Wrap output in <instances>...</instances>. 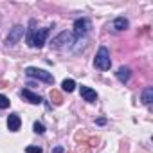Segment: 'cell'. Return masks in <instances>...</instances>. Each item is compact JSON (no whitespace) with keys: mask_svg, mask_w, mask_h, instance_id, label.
<instances>
[{"mask_svg":"<svg viewBox=\"0 0 153 153\" xmlns=\"http://www.w3.org/2000/svg\"><path fill=\"white\" fill-rule=\"evenodd\" d=\"M34 27H36V20H31L29 22V31H27V43L31 45V47H43V43H45V38H47V34H49V29L45 27V29H38V31H34Z\"/></svg>","mask_w":153,"mask_h":153,"instance_id":"cell-1","label":"cell"},{"mask_svg":"<svg viewBox=\"0 0 153 153\" xmlns=\"http://www.w3.org/2000/svg\"><path fill=\"white\" fill-rule=\"evenodd\" d=\"M94 65L99 68V70H108L110 65H112V59H110V51L106 47H99L97 54H96V59H94Z\"/></svg>","mask_w":153,"mask_h":153,"instance_id":"cell-2","label":"cell"},{"mask_svg":"<svg viewBox=\"0 0 153 153\" xmlns=\"http://www.w3.org/2000/svg\"><path fill=\"white\" fill-rule=\"evenodd\" d=\"M25 74L29 76V78H36V79H40V81H45V83H49V85H52V83H54L52 74H51V72H47V70H43V68L29 67V68H25Z\"/></svg>","mask_w":153,"mask_h":153,"instance_id":"cell-3","label":"cell"},{"mask_svg":"<svg viewBox=\"0 0 153 153\" xmlns=\"http://www.w3.org/2000/svg\"><path fill=\"white\" fill-rule=\"evenodd\" d=\"M70 43H74V38H72V34L70 33H67V31H63V33H59L54 40H52V47L54 49H61V47H68Z\"/></svg>","mask_w":153,"mask_h":153,"instance_id":"cell-4","label":"cell"},{"mask_svg":"<svg viewBox=\"0 0 153 153\" xmlns=\"http://www.w3.org/2000/svg\"><path fill=\"white\" fill-rule=\"evenodd\" d=\"M88 27H90V24H88L87 18H78V20L74 22V33H76V36H83V34H87Z\"/></svg>","mask_w":153,"mask_h":153,"instance_id":"cell-5","label":"cell"},{"mask_svg":"<svg viewBox=\"0 0 153 153\" xmlns=\"http://www.w3.org/2000/svg\"><path fill=\"white\" fill-rule=\"evenodd\" d=\"M22 36H24V27H22V25H15V27L11 29L9 36H7V45H15Z\"/></svg>","mask_w":153,"mask_h":153,"instance_id":"cell-6","label":"cell"},{"mask_svg":"<svg viewBox=\"0 0 153 153\" xmlns=\"http://www.w3.org/2000/svg\"><path fill=\"white\" fill-rule=\"evenodd\" d=\"M20 96H22V99H25V101H29L31 105H40V103H42V97H40L38 94H34V92H31L29 88H25V90H22V92H20Z\"/></svg>","mask_w":153,"mask_h":153,"instance_id":"cell-7","label":"cell"},{"mask_svg":"<svg viewBox=\"0 0 153 153\" xmlns=\"http://www.w3.org/2000/svg\"><path fill=\"white\" fill-rule=\"evenodd\" d=\"M79 94H81V97H83L85 101H88V103H96V99H97L96 90H92L90 87H81V88H79Z\"/></svg>","mask_w":153,"mask_h":153,"instance_id":"cell-8","label":"cell"},{"mask_svg":"<svg viewBox=\"0 0 153 153\" xmlns=\"http://www.w3.org/2000/svg\"><path fill=\"white\" fill-rule=\"evenodd\" d=\"M20 124H22V119L18 117V114H11L9 119H7V128L11 131H18L20 130Z\"/></svg>","mask_w":153,"mask_h":153,"instance_id":"cell-9","label":"cell"},{"mask_svg":"<svg viewBox=\"0 0 153 153\" xmlns=\"http://www.w3.org/2000/svg\"><path fill=\"white\" fill-rule=\"evenodd\" d=\"M128 20L124 18V16H119V18H115L114 20V24H112V27L115 29V31H124V29H128Z\"/></svg>","mask_w":153,"mask_h":153,"instance_id":"cell-10","label":"cell"},{"mask_svg":"<svg viewBox=\"0 0 153 153\" xmlns=\"http://www.w3.org/2000/svg\"><path fill=\"white\" fill-rule=\"evenodd\" d=\"M117 79H119L121 83H126V81L130 79V68H128V67H121V68L117 70Z\"/></svg>","mask_w":153,"mask_h":153,"instance_id":"cell-11","label":"cell"},{"mask_svg":"<svg viewBox=\"0 0 153 153\" xmlns=\"http://www.w3.org/2000/svg\"><path fill=\"white\" fill-rule=\"evenodd\" d=\"M151 99H153V88L148 87V88H144V92H142V103H144V105H149Z\"/></svg>","mask_w":153,"mask_h":153,"instance_id":"cell-12","label":"cell"},{"mask_svg":"<svg viewBox=\"0 0 153 153\" xmlns=\"http://www.w3.org/2000/svg\"><path fill=\"white\" fill-rule=\"evenodd\" d=\"M61 87H63L65 92H72V90L76 88V83H74V79H65V81L61 83Z\"/></svg>","mask_w":153,"mask_h":153,"instance_id":"cell-13","label":"cell"},{"mask_svg":"<svg viewBox=\"0 0 153 153\" xmlns=\"http://www.w3.org/2000/svg\"><path fill=\"white\" fill-rule=\"evenodd\" d=\"M51 99H52L56 105H61V103H63V99H61V94H59L58 90H51Z\"/></svg>","mask_w":153,"mask_h":153,"instance_id":"cell-14","label":"cell"},{"mask_svg":"<svg viewBox=\"0 0 153 153\" xmlns=\"http://www.w3.org/2000/svg\"><path fill=\"white\" fill-rule=\"evenodd\" d=\"M9 103H11V101H9V99H7L6 96H2V94H0V110L7 108V106H9Z\"/></svg>","mask_w":153,"mask_h":153,"instance_id":"cell-15","label":"cell"},{"mask_svg":"<svg viewBox=\"0 0 153 153\" xmlns=\"http://www.w3.org/2000/svg\"><path fill=\"white\" fill-rule=\"evenodd\" d=\"M34 131H36V133H43V131H45V126L36 121V123H34Z\"/></svg>","mask_w":153,"mask_h":153,"instance_id":"cell-16","label":"cell"},{"mask_svg":"<svg viewBox=\"0 0 153 153\" xmlns=\"http://www.w3.org/2000/svg\"><path fill=\"white\" fill-rule=\"evenodd\" d=\"M25 151L27 153H42V148H38V146H27Z\"/></svg>","mask_w":153,"mask_h":153,"instance_id":"cell-17","label":"cell"},{"mask_svg":"<svg viewBox=\"0 0 153 153\" xmlns=\"http://www.w3.org/2000/svg\"><path fill=\"white\" fill-rule=\"evenodd\" d=\"M52 153H63V148H61V146H56V148L52 149Z\"/></svg>","mask_w":153,"mask_h":153,"instance_id":"cell-18","label":"cell"}]
</instances>
